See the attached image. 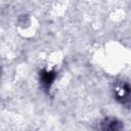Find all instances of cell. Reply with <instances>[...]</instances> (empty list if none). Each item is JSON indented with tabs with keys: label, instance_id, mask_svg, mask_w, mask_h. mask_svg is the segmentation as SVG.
I'll use <instances>...</instances> for the list:
<instances>
[{
	"label": "cell",
	"instance_id": "3",
	"mask_svg": "<svg viewBox=\"0 0 131 131\" xmlns=\"http://www.w3.org/2000/svg\"><path fill=\"white\" fill-rule=\"evenodd\" d=\"M39 77H40V83H41V86L45 89V90H49V88L51 87L52 83L54 82L55 78H56V73L54 71H51V70H42L39 74Z\"/></svg>",
	"mask_w": 131,
	"mask_h": 131
},
{
	"label": "cell",
	"instance_id": "2",
	"mask_svg": "<svg viewBox=\"0 0 131 131\" xmlns=\"http://www.w3.org/2000/svg\"><path fill=\"white\" fill-rule=\"evenodd\" d=\"M101 131H124L123 123L115 117H106L101 121Z\"/></svg>",
	"mask_w": 131,
	"mask_h": 131
},
{
	"label": "cell",
	"instance_id": "1",
	"mask_svg": "<svg viewBox=\"0 0 131 131\" xmlns=\"http://www.w3.org/2000/svg\"><path fill=\"white\" fill-rule=\"evenodd\" d=\"M114 94L118 101L124 105H129L130 102V86L127 82H117L114 88Z\"/></svg>",
	"mask_w": 131,
	"mask_h": 131
}]
</instances>
